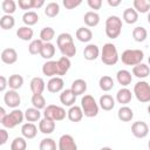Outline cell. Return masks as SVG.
I'll return each mask as SVG.
<instances>
[{
    "label": "cell",
    "mask_w": 150,
    "mask_h": 150,
    "mask_svg": "<svg viewBox=\"0 0 150 150\" xmlns=\"http://www.w3.org/2000/svg\"><path fill=\"white\" fill-rule=\"evenodd\" d=\"M70 42H74V40H73L71 34H69V33H61L56 38V45H57L59 48H61L62 46L68 45Z\"/></svg>",
    "instance_id": "cell-47"
},
{
    "label": "cell",
    "mask_w": 150,
    "mask_h": 150,
    "mask_svg": "<svg viewBox=\"0 0 150 150\" xmlns=\"http://www.w3.org/2000/svg\"><path fill=\"white\" fill-rule=\"evenodd\" d=\"M123 20L125 23L128 25H134L137 22L138 20V13L134 9V7H129V8H125L124 12H123Z\"/></svg>",
    "instance_id": "cell-29"
},
{
    "label": "cell",
    "mask_w": 150,
    "mask_h": 150,
    "mask_svg": "<svg viewBox=\"0 0 150 150\" xmlns=\"http://www.w3.org/2000/svg\"><path fill=\"white\" fill-rule=\"evenodd\" d=\"M41 57H43L45 60L49 61L54 55H55V46L52 43V42H45L43 43V47L41 49V53H40Z\"/></svg>",
    "instance_id": "cell-32"
},
{
    "label": "cell",
    "mask_w": 150,
    "mask_h": 150,
    "mask_svg": "<svg viewBox=\"0 0 150 150\" xmlns=\"http://www.w3.org/2000/svg\"><path fill=\"white\" fill-rule=\"evenodd\" d=\"M134 95L142 103L150 102V84L146 81H138L134 86Z\"/></svg>",
    "instance_id": "cell-7"
},
{
    "label": "cell",
    "mask_w": 150,
    "mask_h": 150,
    "mask_svg": "<svg viewBox=\"0 0 150 150\" xmlns=\"http://www.w3.org/2000/svg\"><path fill=\"white\" fill-rule=\"evenodd\" d=\"M98 55H100V48L94 43L87 45L83 49V56L87 61H94L98 57Z\"/></svg>",
    "instance_id": "cell-16"
},
{
    "label": "cell",
    "mask_w": 150,
    "mask_h": 150,
    "mask_svg": "<svg viewBox=\"0 0 150 150\" xmlns=\"http://www.w3.org/2000/svg\"><path fill=\"white\" fill-rule=\"evenodd\" d=\"M122 19L117 15H110L105 20V34L110 39H117L122 32Z\"/></svg>",
    "instance_id": "cell-2"
},
{
    "label": "cell",
    "mask_w": 150,
    "mask_h": 150,
    "mask_svg": "<svg viewBox=\"0 0 150 150\" xmlns=\"http://www.w3.org/2000/svg\"><path fill=\"white\" fill-rule=\"evenodd\" d=\"M148 62H149V64H150V56H149V59H148Z\"/></svg>",
    "instance_id": "cell-60"
},
{
    "label": "cell",
    "mask_w": 150,
    "mask_h": 150,
    "mask_svg": "<svg viewBox=\"0 0 150 150\" xmlns=\"http://www.w3.org/2000/svg\"><path fill=\"white\" fill-rule=\"evenodd\" d=\"M149 125L143 121H136L131 124V132L136 138H144L149 134Z\"/></svg>",
    "instance_id": "cell-10"
},
{
    "label": "cell",
    "mask_w": 150,
    "mask_h": 150,
    "mask_svg": "<svg viewBox=\"0 0 150 150\" xmlns=\"http://www.w3.org/2000/svg\"><path fill=\"white\" fill-rule=\"evenodd\" d=\"M23 84V77L19 74H13L8 77V87L12 90H18Z\"/></svg>",
    "instance_id": "cell-34"
},
{
    "label": "cell",
    "mask_w": 150,
    "mask_h": 150,
    "mask_svg": "<svg viewBox=\"0 0 150 150\" xmlns=\"http://www.w3.org/2000/svg\"><path fill=\"white\" fill-rule=\"evenodd\" d=\"M39 130L45 135H49L55 130V122L53 120L43 117L39 122Z\"/></svg>",
    "instance_id": "cell-20"
},
{
    "label": "cell",
    "mask_w": 150,
    "mask_h": 150,
    "mask_svg": "<svg viewBox=\"0 0 150 150\" xmlns=\"http://www.w3.org/2000/svg\"><path fill=\"white\" fill-rule=\"evenodd\" d=\"M107 2L110 7H117L121 5V0H107Z\"/></svg>",
    "instance_id": "cell-54"
},
{
    "label": "cell",
    "mask_w": 150,
    "mask_h": 150,
    "mask_svg": "<svg viewBox=\"0 0 150 150\" xmlns=\"http://www.w3.org/2000/svg\"><path fill=\"white\" fill-rule=\"evenodd\" d=\"M57 150H77V144L74 137L69 134H64L59 138Z\"/></svg>",
    "instance_id": "cell-9"
},
{
    "label": "cell",
    "mask_w": 150,
    "mask_h": 150,
    "mask_svg": "<svg viewBox=\"0 0 150 150\" xmlns=\"http://www.w3.org/2000/svg\"><path fill=\"white\" fill-rule=\"evenodd\" d=\"M1 8L5 14L12 15L16 11V2L14 0H4L1 2Z\"/></svg>",
    "instance_id": "cell-45"
},
{
    "label": "cell",
    "mask_w": 150,
    "mask_h": 150,
    "mask_svg": "<svg viewBox=\"0 0 150 150\" xmlns=\"http://www.w3.org/2000/svg\"><path fill=\"white\" fill-rule=\"evenodd\" d=\"M66 109L63 107L56 105V104H49L43 109V117L53 120L54 122H59L66 118Z\"/></svg>",
    "instance_id": "cell-6"
},
{
    "label": "cell",
    "mask_w": 150,
    "mask_h": 150,
    "mask_svg": "<svg viewBox=\"0 0 150 150\" xmlns=\"http://www.w3.org/2000/svg\"><path fill=\"white\" fill-rule=\"evenodd\" d=\"M87 4H88V6H89L91 9H94V11L100 9V8L102 7V0H88Z\"/></svg>",
    "instance_id": "cell-50"
},
{
    "label": "cell",
    "mask_w": 150,
    "mask_h": 150,
    "mask_svg": "<svg viewBox=\"0 0 150 150\" xmlns=\"http://www.w3.org/2000/svg\"><path fill=\"white\" fill-rule=\"evenodd\" d=\"M4 102L7 107H9L12 109H16L21 103V97L16 90L9 89L4 95Z\"/></svg>",
    "instance_id": "cell-8"
},
{
    "label": "cell",
    "mask_w": 150,
    "mask_h": 150,
    "mask_svg": "<svg viewBox=\"0 0 150 150\" xmlns=\"http://www.w3.org/2000/svg\"><path fill=\"white\" fill-rule=\"evenodd\" d=\"M39 149L40 150H56V142L50 137L43 138L41 139L39 144Z\"/></svg>",
    "instance_id": "cell-46"
},
{
    "label": "cell",
    "mask_w": 150,
    "mask_h": 150,
    "mask_svg": "<svg viewBox=\"0 0 150 150\" xmlns=\"http://www.w3.org/2000/svg\"><path fill=\"white\" fill-rule=\"evenodd\" d=\"M45 5V1L43 0H33V8L34 9H38L40 7H42Z\"/></svg>",
    "instance_id": "cell-53"
},
{
    "label": "cell",
    "mask_w": 150,
    "mask_h": 150,
    "mask_svg": "<svg viewBox=\"0 0 150 150\" xmlns=\"http://www.w3.org/2000/svg\"><path fill=\"white\" fill-rule=\"evenodd\" d=\"M117 117L122 122H130L134 118V111L128 105H122L117 111Z\"/></svg>",
    "instance_id": "cell-25"
},
{
    "label": "cell",
    "mask_w": 150,
    "mask_h": 150,
    "mask_svg": "<svg viewBox=\"0 0 150 150\" xmlns=\"http://www.w3.org/2000/svg\"><path fill=\"white\" fill-rule=\"evenodd\" d=\"M22 21L26 26L30 27V26H34L35 23H38L39 21V14L34 11H28V12H25L23 15H22Z\"/></svg>",
    "instance_id": "cell-31"
},
{
    "label": "cell",
    "mask_w": 150,
    "mask_h": 150,
    "mask_svg": "<svg viewBox=\"0 0 150 150\" xmlns=\"http://www.w3.org/2000/svg\"><path fill=\"white\" fill-rule=\"evenodd\" d=\"M143 59H144V53L141 49H125L121 55V60L124 64L134 66V67L142 63Z\"/></svg>",
    "instance_id": "cell-3"
},
{
    "label": "cell",
    "mask_w": 150,
    "mask_h": 150,
    "mask_svg": "<svg viewBox=\"0 0 150 150\" xmlns=\"http://www.w3.org/2000/svg\"><path fill=\"white\" fill-rule=\"evenodd\" d=\"M15 25V19L13 18V15H9V14H4L0 19V27L5 30H8V29H12Z\"/></svg>",
    "instance_id": "cell-39"
},
{
    "label": "cell",
    "mask_w": 150,
    "mask_h": 150,
    "mask_svg": "<svg viewBox=\"0 0 150 150\" xmlns=\"http://www.w3.org/2000/svg\"><path fill=\"white\" fill-rule=\"evenodd\" d=\"M71 66V62H70V59L66 57V56H61L59 60H57V68H59V76H63L68 73L69 68Z\"/></svg>",
    "instance_id": "cell-30"
},
{
    "label": "cell",
    "mask_w": 150,
    "mask_h": 150,
    "mask_svg": "<svg viewBox=\"0 0 150 150\" xmlns=\"http://www.w3.org/2000/svg\"><path fill=\"white\" fill-rule=\"evenodd\" d=\"M18 5L21 9H32L33 8V0H19Z\"/></svg>",
    "instance_id": "cell-49"
},
{
    "label": "cell",
    "mask_w": 150,
    "mask_h": 150,
    "mask_svg": "<svg viewBox=\"0 0 150 150\" xmlns=\"http://www.w3.org/2000/svg\"><path fill=\"white\" fill-rule=\"evenodd\" d=\"M43 41H41L40 39H35V40H32L29 46H28V52L30 55H38L41 53V49L43 47Z\"/></svg>",
    "instance_id": "cell-40"
},
{
    "label": "cell",
    "mask_w": 150,
    "mask_h": 150,
    "mask_svg": "<svg viewBox=\"0 0 150 150\" xmlns=\"http://www.w3.org/2000/svg\"><path fill=\"white\" fill-rule=\"evenodd\" d=\"M30 90L33 94H42L45 88H46V83L43 81L42 77H39V76H35L30 80Z\"/></svg>",
    "instance_id": "cell-21"
},
{
    "label": "cell",
    "mask_w": 150,
    "mask_h": 150,
    "mask_svg": "<svg viewBox=\"0 0 150 150\" xmlns=\"http://www.w3.org/2000/svg\"><path fill=\"white\" fill-rule=\"evenodd\" d=\"M81 108L86 117H95L98 114V103L91 95H84L81 98Z\"/></svg>",
    "instance_id": "cell-4"
},
{
    "label": "cell",
    "mask_w": 150,
    "mask_h": 150,
    "mask_svg": "<svg viewBox=\"0 0 150 150\" xmlns=\"http://www.w3.org/2000/svg\"><path fill=\"white\" fill-rule=\"evenodd\" d=\"M23 120H25V112H22L20 109L16 108V109H13L9 114H7V116L0 122L5 129H13L16 125L21 124Z\"/></svg>",
    "instance_id": "cell-5"
},
{
    "label": "cell",
    "mask_w": 150,
    "mask_h": 150,
    "mask_svg": "<svg viewBox=\"0 0 150 150\" xmlns=\"http://www.w3.org/2000/svg\"><path fill=\"white\" fill-rule=\"evenodd\" d=\"M55 38V30L52 27H45L40 32V40L43 42H50Z\"/></svg>",
    "instance_id": "cell-42"
},
{
    "label": "cell",
    "mask_w": 150,
    "mask_h": 150,
    "mask_svg": "<svg viewBox=\"0 0 150 150\" xmlns=\"http://www.w3.org/2000/svg\"><path fill=\"white\" fill-rule=\"evenodd\" d=\"M76 101V95L73 93L71 89H64L60 94V102L66 107H73Z\"/></svg>",
    "instance_id": "cell-14"
},
{
    "label": "cell",
    "mask_w": 150,
    "mask_h": 150,
    "mask_svg": "<svg viewBox=\"0 0 150 150\" xmlns=\"http://www.w3.org/2000/svg\"><path fill=\"white\" fill-rule=\"evenodd\" d=\"M146 19H148V22L150 23V12L148 13V16H146Z\"/></svg>",
    "instance_id": "cell-57"
},
{
    "label": "cell",
    "mask_w": 150,
    "mask_h": 150,
    "mask_svg": "<svg viewBox=\"0 0 150 150\" xmlns=\"http://www.w3.org/2000/svg\"><path fill=\"white\" fill-rule=\"evenodd\" d=\"M98 105L104 110V111H110L114 109L115 107V98L109 95V94H103L101 97H100V101H98Z\"/></svg>",
    "instance_id": "cell-18"
},
{
    "label": "cell",
    "mask_w": 150,
    "mask_h": 150,
    "mask_svg": "<svg viewBox=\"0 0 150 150\" xmlns=\"http://www.w3.org/2000/svg\"><path fill=\"white\" fill-rule=\"evenodd\" d=\"M98 86H100L101 90H103V91H109V90H111V89L114 88L115 82H114V80H112L111 76H109V75H103V76H101L100 80H98Z\"/></svg>",
    "instance_id": "cell-33"
},
{
    "label": "cell",
    "mask_w": 150,
    "mask_h": 150,
    "mask_svg": "<svg viewBox=\"0 0 150 150\" xmlns=\"http://www.w3.org/2000/svg\"><path fill=\"white\" fill-rule=\"evenodd\" d=\"M100 150H112L110 146H103V148H101Z\"/></svg>",
    "instance_id": "cell-56"
},
{
    "label": "cell",
    "mask_w": 150,
    "mask_h": 150,
    "mask_svg": "<svg viewBox=\"0 0 150 150\" xmlns=\"http://www.w3.org/2000/svg\"><path fill=\"white\" fill-rule=\"evenodd\" d=\"M62 4L67 9H74L75 7L80 6L82 4V1L81 0H63Z\"/></svg>",
    "instance_id": "cell-48"
},
{
    "label": "cell",
    "mask_w": 150,
    "mask_h": 150,
    "mask_svg": "<svg viewBox=\"0 0 150 150\" xmlns=\"http://www.w3.org/2000/svg\"><path fill=\"white\" fill-rule=\"evenodd\" d=\"M148 114H149V115H150V104H149V105H148Z\"/></svg>",
    "instance_id": "cell-58"
},
{
    "label": "cell",
    "mask_w": 150,
    "mask_h": 150,
    "mask_svg": "<svg viewBox=\"0 0 150 150\" xmlns=\"http://www.w3.org/2000/svg\"><path fill=\"white\" fill-rule=\"evenodd\" d=\"M8 86V79H6L4 75L0 76V91L6 93V88Z\"/></svg>",
    "instance_id": "cell-52"
},
{
    "label": "cell",
    "mask_w": 150,
    "mask_h": 150,
    "mask_svg": "<svg viewBox=\"0 0 150 150\" xmlns=\"http://www.w3.org/2000/svg\"><path fill=\"white\" fill-rule=\"evenodd\" d=\"M59 49H60L62 56H66L68 59L75 56V54H76V47H75V43L74 42H70L68 45H64V46H62Z\"/></svg>",
    "instance_id": "cell-43"
},
{
    "label": "cell",
    "mask_w": 150,
    "mask_h": 150,
    "mask_svg": "<svg viewBox=\"0 0 150 150\" xmlns=\"http://www.w3.org/2000/svg\"><path fill=\"white\" fill-rule=\"evenodd\" d=\"M30 102H32L33 107L39 109V110L46 108V98L43 97L42 94H33L32 98H30Z\"/></svg>",
    "instance_id": "cell-41"
},
{
    "label": "cell",
    "mask_w": 150,
    "mask_h": 150,
    "mask_svg": "<svg viewBox=\"0 0 150 150\" xmlns=\"http://www.w3.org/2000/svg\"><path fill=\"white\" fill-rule=\"evenodd\" d=\"M8 137H9V135H8L7 130H6L5 128L0 129V144H1V145L6 144V142L8 141Z\"/></svg>",
    "instance_id": "cell-51"
},
{
    "label": "cell",
    "mask_w": 150,
    "mask_h": 150,
    "mask_svg": "<svg viewBox=\"0 0 150 150\" xmlns=\"http://www.w3.org/2000/svg\"><path fill=\"white\" fill-rule=\"evenodd\" d=\"M63 87H64V82H63L62 77H60V76L52 77L47 82V90L49 93H53V94H56V93L62 91L63 90Z\"/></svg>",
    "instance_id": "cell-11"
},
{
    "label": "cell",
    "mask_w": 150,
    "mask_h": 150,
    "mask_svg": "<svg viewBox=\"0 0 150 150\" xmlns=\"http://www.w3.org/2000/svg\"><path fill=\"white\" fill-rule=\"evenodd\" d=\"M132 75H135L138 79H145L150 75V67L145 63H139L132 67Z\"/></svg>",
    "instance_id": "cell-24"
},
{
    "label": "cell",
    "mask_w": 150,
    "mask_h": 150,
    "mask_svg": "<svg viewBox=\"0 0 150 150\" xmlns=\"http://www.w3.org/2000/svg\"><path fill=\"white\" fill-rule=\"evenodd\" d=\"M42 73L43 75L48 76V77H55L59 76V68H57V61H53L49 60L47 62L43 63L42 66Z\"/></svg>",
    "instance_id": "cell-12"
},
{
    "label": "cell",
    "mask_w": 150,
    "mask_h": 150,
    "mask_svg": "<svg viewBox=\"0 0 150 150\" xmlns=\"http://www.w3.org/2000/svg\"><path fill=\"white\" fill-rule=\"evenodd\" d=\"M6 116H7L6 110H5V108H4V107H1V108H0V121H2Z\"/></svg>",
    "instance_id": "cell-55"
},
{
    "label": "cell",
    "mask_w": 150,
    "mask_h": 150,
    "mask_svg": "<svg viewBox=\"0 0 150 150\" xmlns=\"http://www.w3.org/2000/svg\"><path fill=\"white\" fill-rule=\"evenodd\" d=\"M116 80H117V82H118L121 86L127 87V86H129V84L131 83L132 76H131V73H130L129 70H127V69H121V70H118L117 74H116Z\"/></svg>",
    "instance_id": "cell-22"
},
{
    "label": "cell",
    "mask_w": 150,
    "mask_h": 150,
    "mask_svg": "<svg viewBox=\"0 0 150 150\" xmlns=\"http://www.w3.org/2000/svg\"><path fill=\"white\" fill-rule=\"evenodd\" d=\"M118 52L117 48L114 43L107 42L103 45L102 50H101V60L104 64L107 66H114L118 62Z\"/></svg>",
    "instance_id": "cell-1"
},
{
    "label": "cell",
    "mask_w": 150,
    "mask_h": 150,
    "mask_svg": "<svg viewBox=\"0 0 150 150\" xmlns=\"http://www.w3.org/2000/svg\"><path fill=\"white\" fill-rule=\"evenodd\" d=\"M134 9L137 13H149L150 12V0H134Z\"/></svg>",
    "instance_id": "cell-36"
},
{
    "label": "cell",
    "mask_w": 150,
    "mask_h": 150,
    "mask_svg": "<svg viewBox=\"0 0 150 150\" xmlns=\"http://www.w3.org/2000/svg\"><path fill=\"white\" fill-rule=\"evenodd\" d=\"M132 38L136 42H143L148 38V30L142 26H137L132 29Z\"/></svg>",
    "instance_id": "cell-35"
},
{
    "label": "cell",
    "mask_w": 150,
    "mask_h": 150,
    "mask_svg": "<svg viewBox=\"0 0 150 150\" xmlns=\"http://www.w3.org/2000/svg\"><path fill=\"white\" fill-rule=\"evenodd\" d=\"M40 117H41V112L39 109L32 107V108H27L26 111H25V118L27 120V122H38L40 121Z\"/></svg>",
    "instance_id": "cell-37"
},
{
    "label": "cell",
    "mask_w": 150,
    "mask_h": 150,
    "mask_svg": "<svg viewBox=\"0 0 150 150\" xmlns=\"http://www.w3.org/2000/svg\"><path fill=\"white\" fill-rule=\"evenodd\" d=\"M27 149V141L25 137H15L11 143V150H26Z\"/></svg>",
    "instance_id": "cell-44"
},
{
    "label": "cell",
    "mask_w": 150,
    "mask_h": 150,
    "mask_svg": "<svg viewBox=\"0 0 150 150\" xmlns=\"http://www.w3.org/2000/svg\"><path fill=\"white\" fill-rule=\"evenodd\" d=\"M34 30L28 26H21L16 30V36L22 41H30L33 39Z\"/></svg>",
    "instance_id": "cell-27"
},
{
    "label": "cell",
    "mask_w": 150,
    "mask_h": 150,
    "mask_svg": "<svg viewBox=\"0 0 150 150\" xmlns=\"http://www.w3.org/2000/svg\"><path fill=\"white\" fill-rule=\"evenodd\" d=\"M148 149L150 150V139H149V142H148Z\"/></svg>",
    "instance_id": "cell-59"
},
{
    "label": "cell",
    "mask_w": 150,
    "mask_h": 150,
    "mask_svg": "<svg viewBox=\"0 0 150 150\" xmlns=\"http://www.w3.org/2000/svg\"><path fill=\"white\" fill-rule=\"evenodd\" d=\"M83 111H82V108L80 105H73L69 108V110L67 111V117L70 122H74V123H77L80 122L82 118H83Z\"/></svg>",
    "instance_id": "cell-17"
},
{
    "label": "cell",
    "mask_w": 150,
    "mask_h": 150,
    "mask_svg": "<svg viewBox=\"0 0 150 150\" xmlns=\"http://www.w3.org/2000/svg\"><path fill=\"white\" fill-rule=\"evenodd\" d=\"M75 35H76V39L80 42H89L93 39V32L88 27H80V28H77Z\"/></svg>",
    "instance_id": "cell-23"
},
{
    "label": "cell",
    "mask_w": 150,
    "mask_h": 150,
    "mask_svg": "<svg viewBox=\"0 0 150 150\" xmlns=\"http://www.w3.org/2000/svg\"><path fill=\"white\" fill-rule=\"evenodd\" d=\"M60 13V5L55 1H52V2H48L45 7V14L48 16V18H55L56 15H59Z\"/></svg>",
    "instance_id": "cell-38"
},
{
    "label": "cell",
    "mask_w": 150,
    "mask_h": 150,
    "mask_svg": "<svg viewBox=\"0 0 150 150\" xmlns=\"http://www.w3.org/2000/svg\"><path fill=\"white\" fill-rule=\"evenodd\" d=\"M1 61L6 64H13L18 61V52L14 48H5L1 52Z\"/></svg>",
    "instance_id": "cell-13"
},
{
    "label": "cell",
    "mask_w": 150,
    "mask_h": 150,
    "mask_svg": "<svg viewBox=\"0 0 150 150\" xmlns=\"http://www.w3.org/2000/svg\"><path fill=\"white\" fill-rule=\"evenodd\" d=\"M83 21L88 27H96L100 23V15L95 11H89L84 14Z\"/></svg>",
    "instance_id": "cell-26"
},
{
    "label": "cell",
    "mask_w": 150,
    "mask_h": 150,
    "mask_svg": "<svg viewBox=\"0 0 150 150\" xmlns=\"http://www.w3.org/2000/svg\"><path fill=\"white\" fill-rule=\"evenodd\" d=\"M70 89L73 90V93L79 96V95H83L87 90V82L83 79H76L75 81H73Z\"/></svg>",
    "instance_id": "cell-28"
},
{
    "label": "cell",
    "mask_w": 150,
    "mask_h": 150,
    "mask_svg": "<svg viewBox=\"0 0 150 150\" xmlns=\"http://www.w3.org/2000/svg\"><path fill=\"white\" fill-rule=\"evenodd\" d=\"M38 134V127L32 123V122H27V123H23L21 125V135L22 137H25L26 139H32L36 136Z\"/></svg>",
    "instance_id": "cell-15"
},
{
    "label": "cell",
    "mask_w": 150,
    "mask_h": 150,
    "mask_svg": "<svg viewBox=\"0 0 150 150\" xmlns=\"http://www.w3.org/2000/svg\"><path fill=\"white\" fill-rule=\"evenodd\" d=\"M149 128H150V125H149Z\"/></svg>",
    "instance_id": "cell-61"
},
{
    "label": "cell",
    "mask_w": 150,
    "mask_h": 150,
    "mask_svg": "<svg viewBox=\"0 0 150 150\" xmlns=\"http://www.w3.org/2000/svg\"><path fill=\"white\" fill-rule=\"evenodd\" d=\"M132 98V94H131V90L128 89V88H121L117 94H116V101L118 103H121L122 105H127Z\"/></svg>",
    "instance_id": "cell-19"
}]
</instances>
